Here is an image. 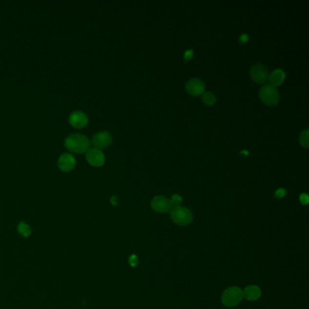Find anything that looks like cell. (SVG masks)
Here are the masks:
<instances>
[{
	"label": "cell",
	"instance_id": "obj_1",
	"mask_svg": "<svg viewBox=\"0 0 309 309\" xmlns=\"http://www.w3.org/2000/svg\"><path fill=\"white\" fill-rule=\"evenodd\" d=\"M64 146L70 152L82 153L90 148V141L83 134L72 133L64 140Z\"/></svg>",
	"mask_w": 309,
	"mask_h": 309
},
{
	"label": "cell",
	"instance_id": "obj_2",
	"mask_svg": "<svg viewBox=\"0 0 309 309\" xmlns=\"http://www.w3.org/2000/svg\"><path fill=\"white\" fill-rule=\"evenodd\" d=\"M170 219L179 226H188L193 221V214L189 208L177 206L170 209Z\"/></svg>",
	"mask_w": 309,
	"mask_h": 309
},
{
	"label": "cell",
	"instance_id": "obj_3",
	"mask_svg": "<svg viewBox=\"0 0 309 309\" xmlns=\"http://www.w3.org/2000/svg\"><path fill=\"white\" fill-rule=\"evenodd\" d=\"M259 96L261 102L268 106H275L278 104L280 100L278 89L270 84H265L259 89Z\"/></svg>",
	"mask_w": 309,
	"mask_h": 309
},
{
	"label": "cell",
	"instance_id": "obj_4",
	"mask_svg": "<svg viewBox=\"0 0 309 309\" xmlns=\"http://www.w3.org/2000/svg\"><path fill=\"white\" fill-rule=\"evenodd\" d=\"M242 290L238 287L228 288L221 296V302L227 308H232L240 303L242 300Z\"/></svg>",
	"mask_w": 309,
	"mask_h": 309
},
{
	"label": "cell",
	"instance_id": "obj_5",
	"mask_svg": "<svg viewBox=\"0 0 309 309\" xmlns=\"http://www.w3.org/2000/svg\"><path fill=\"white\" fill-rule=\"evenodd\" d=\"M249 75L253 81L259 84H263L268 81L269 72L264 64L257 63L254 64L249 71Z\"/></svg>",
	"mask_w": 309,
	"mask_h": 309
},
{
	"label": "cell",
	"instance_id": "obj_6",
	"mask_svg": "<svg viewBox=\"0 0 309 309\" xmlns=\"http://www.w3.org/2000/svg\"><path fill=\"white\" fill-rule=\"evenodd\" d=\"M112 143H113V136L111 133H108L106 131L96 133L92 137V144L94 146V148L98 149L100 151L103 149L108 148L112 144Z\"/></svg>",
	"mask_w": 309,
	"mask_h": 309
},
{
	"label": "cell",
	"instance_id": "obj_7",
	"mask_svg": "<svg viewBox=\"0 0 309 309\" xmlns=\"http://www.w3.org/2000/svg\"><path fill=\"white\" fill-rule=\"evenodd\" d=\"M151 207L159 213H167L172 208L170 200L164 196H155L151 202Z\"/></svg>",
	"mask_w": 309,
	"mask_h": 309
},
{
	"label": "cell",
	"instance_id": "obj_8",
	"mask_svg": "<svg viewBox=\"0 0 309 309\" xmlns=\"http://www.w3.org/2000/svg\"><path fill=\"white\" fill-rule=\"evenodd\" d=\"M86 161L94 167H101L105 162V156L102 151L95 148H89L85 152Z\"/></svg>",
	"mask_w": 309,
	"mask_h": 309
},
{
	"label": "cell",
	"instance_id": "obj_9",
	"mask_svg": "<svg viewBox=\"0 0 309 309\" xmlns=\"http://www.w3.org/2000/svg\"><path fill=\"white\" fill-rule=\"evenodd\" d=\"M185 89L189 95L198 97L205 93V83L199 78H192L186 82Z\"/></svg>",
	"mask_w": 309,
	"mask_h": 309
},
{
	"label": "cell",
	"instance_id": "obj_10",
	"mask_svg": "<svg viewBox=\"0 0 309 309\" xmlns=\"http://www.w3.org/2000/svg\"><path fill=\"white\" fill-rule=\"evenodd\" d=\"M69 124L76 129H82L87 125L88 117L81 111H76L70 114Z\"/></svg>",
	"mask_w": 309,
	"mask_h": 309
},
{
	"label": "cell",
	"instance_id": "obj_11",
	"mask_svg": "<svg viewBox=\"0 0 309 309\" xmlns=\"http://www.w3.org/2000/svg\"><path fill=\"white\" fill-rule=\"evenodd\" d=\"M59 169L65 172H68L76 167V159L70 153H63L58 159Z\"/></svg>",
	"mask_w": 309,
	"mask_h": 309
},
{
	"label": "cell",
	"instance_id": "obj_12",
	"mask_svg": "<svg viewBox=\"0 0 309 309\" xmlns=\"http://www.w3.org/2000/svg\"><path fill=\"white\" fill-rule=\"evenodd\" d=\"M242 296L248 301H256L261 296V290L258 286H247L246 288L242 291Z\"/></svg>",
	"mask_w": 309,
	"mask_h": 309
},
{
	"label": "cell",
	"instance_id": "obj_13",
	"mask_svg": "<svg viewBox=\"0 0 309 309\" xmlns=\"http://www.w3.org/2000/svg\"><path fill=\"white\" fill-rule=\"evenodd\" d=\"M285 78H286V75L283 70H274L271 74H269V77H268V81L270 82L269 84L274 87H278L280 84L283 83Z\"/></svg>",
	"mask_w": 309,
	"mask_h": 309
},
{
	"label": "cell",
	"instance_id": "obj_14",
	"mask_svg": "<svg viewBox=\"0 0 309 309\" xmlns=\"http://www.w3.org/2000/svg\"><path fill=\"white\" fill-rule=\"evenodd\" d=\"M202 102L208 105V106H211L213 105L215 103H216V96H215L213 93L211 92H206L202 95Z\"/></svg>",
	"mask_w": 309,
	"mask_h": 309
},
{
	"label": "cell",
	"instance_id": "obj_15",
	"mask_svg": "<svg viewBox=\"0 0 309 309\" xmlns=\"http://www.w3.org/2000/svg\"><path fill=\"white\" fill-rule=\"evenodd\" d=\"M18 230H19V234L25 238L29 237L31 234V227H29L25 222L19 223V225L18 226Z\"/></svg>",
	"mask_w": 309,
	"mask_h": 309
},
{
	"label": "cell",
	"instance_id": "obj_16",
	"mask_svg": "<svg viewBox=\"0 0 309 309\" xmlns=\"http://www.w3.org/2000/svg\"><path fill=\"white\" fill-rule=\"evenodd\" d=\"M299 144L304 148L309 147V130L306 129L302 131V133L299 135Z\"/></svg>",
	"mask_w": 309,
	"mask_h": 309
},
{
	"label": "cell",
	"instance_id": "obj_17",
	"mask_svg": "<svg viewBox=\"0 0 309 309\" xmlns=\"http://www.w3.org/2000/svg\"><path fill=\"white\" fill-rule=\"evenodd\" d=\"M170 201L171 206L173 208V207H177V206H181V204L183 202V198L178 194H174V195L171 196V199Z\"/></svg>",
	"mask_w": 309,
	"mask_h": 309
},
{
	"label": "cell",
	"instance_id": "obj_18",
	"mask_svg": "<svg viewBox=\"0 0 309 309\" xmlns=\"http://www.w3.org/2000/svg\"><path fill=\"white\" fill-rule=\"evenodd\" d=\"M286 194H287V189H284V188H279V189L276 190L275 197L277 199H282V198H284Z\"/></svg>",
	"mask_w": 309,
	"mask_h": 309
},
{
	"label": "cell",
	"instance_id": "obj_19",
	"mask_svg": "<svg viewBox=\"0 0 309 309\" xmlns=\"http://www.w3.org/2000/svg\"><path fill=\"white\" fill-rule=\"evenodd\" d=\"M193 56H194V53H193V51L191 50V49L186 51V52L184 53V56H183L184 61H185V62H189V60H191V58L193 57Z\"/></svg>",
	"mask_w": 309,
	"mask_h": 309
},
{
	"label": "cell",
	"instance_id": "obj_20",
	"mask_svg": "<svg viewBox=\"0 0 309 309\" xmlns=\"http://www.w3.org/2000/svg\"><path fill=\"white\" fill-rule=\"evenodd\" d=\"M129 263L132 267H136L139 263V259L136 255H131L129 258Z\"/></svg>",
	"mask_w": 309,
	"mask_h": 309
},
{
	"label": "cell",
	"instance_id": "obj_21",
	"mask_svg": "<svg viewBox=\"0 0 309 309\" xmlns=\"http://www.w3.org/2000/svg\"><path fill=\"white\" fill-rule=\"evenodd\" d=\"M299 201L303 205H308L309 202V195L307 193H302L299 196Z\"/></svg>",
	"mask_w": 309,
	"mask_h": 309
},
{
	"label": "cell",
	"instance_id": "obj_22",
	"mask_svg": "<svg viewBox=\"0 0 309 309\" xmlns=\"http://www.w3.org/2000/svg\"><path fill=\"white\" fill-rule=\"evenodd\" d=\"M248 39H249V37H248V35L247 34H242L241 36L240 37V43L241 44H245L246 43H247V41H248Z\"/></svg>",
	"mask_w": 309,
	"mask_h": 309
},
{
	"label": "cell",
	"instance_id": "obj_23",
	"mask_svg": "<svg viewBox=\"0 0 309 309\" xmlns=\"http://www.w3.org/2000/svg\"><path fill=\"white\" fill-rule=\"evenodd\" d=\"M111 203H112L114 206H117L118 203H119L118 198H117L116 196H113V197L111 198Z\"/></svg>",
	"mask_w": 309,
	"mask_h": 309
}]
</instances>
